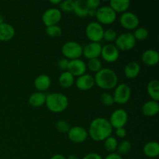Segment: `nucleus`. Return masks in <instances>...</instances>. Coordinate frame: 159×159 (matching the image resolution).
Instances as JSON below:
<instances>
[{
	"label": "nucleus",
	"mask_w": 159,
	"mask_h": 159,
	"mask_svg": "<svg viewBox=\"0 0 159 159\" xmlns=\"http://www.w3.org/2000/svg\"><path fill=\"white\" fill-rule=\"evenodd\" d=\"M113 127L109 120L103 117H97L93 120L89 127L88 134L95 141H103L111 136Z\"/></svg>",
	"instance_id": "nucleus-1"
},
{
	"label": "nucleus",
	"mask_w": 159,
	"mask_h": 159,
	"mask_svg": "<svg viewBox=\"0 0 159 159\" xmlns=\"http://www.w3.org/2000/svg\"><path fill=\"white\" fill-rule=\"evenodd\" d=\"M95 84L102 89H113L117 85L118 76L113 70L110 68H102L94 76Z\"/></svg>",
	"instance_id": "nucleus-2"
},
{
	"label": "nucleus",
	"mask_w": 159,
	"mask_h": 159,
	"mask_svg": "<svg viewBox=\"0 0 159 159\" xmlns=\"http://www.w3.org/2000/svg\"><path fill=\"white\" fill-rule=\"evenodd\" d=\"M45 104L48 110L52 113H62L68 108V99L63 93H50L46 96Z\"/></svg>",
	"instance_id": "nucleus-3"
},
{
	"label": "nucleus",
	"mask_w": 159,
	"mask_h": 159,
	"mask_svg": "<svg viewBox=\"0 0 159 159\" xmlns=\"http://www.w3.org/2000/svg\"><path fill=\"white\" fill-rule=\"evenodd\" d=\"M83 47L76 41H68L63 44L61 53L68 60L79 59L82 56Z\"/></svg>",
	"instance_id": "nucleus-4"
},
{
	"label": "nucleus",
	"mask_w": 159,
	"mask_h": 159,
	"mask_svg": "<svg viewBox=\"0 0 159 159\" xmlns=\"http://www.w3.org/2000/svg\"><path fill=\"white\" fill-rule=\"evenodd\" d=\"M104 28L98 22H90L85 28V34L90 42L99 43L103 39Z\"/></svg>",
	"instance_id": "nucleus-5"
},
{
	"label": "nucleus",
	"mask_w": 159,
	"mask_h": 159,
	"mask_svg": "<svg viewBox=\"0 0 159 159\" xmlns=\"http://www.w3.org/2000/svg\"><path fill=\"white\" fill-rule=\"evenodd\" d=\"M96 17L98 23L101 25H110L115 22L116 13L110 7V6H100L96 10Z\"/></svg>",
	"instance_id": "nucleus-6"
},
{
	"label": "nucleus",
	"mask_w": 159,
	"mask_h": 159,
	"mask_svg": "<svg viewBox=\"0 0 159 159\" xmlns=\"http://www.w3.org/2000/svg\"><path fill=\"white\" fill-rule=\"evenodd\" d=\"M113 100L116 103L123 105L126 104L131 97L130 87L126 83H121L115 87L114 93L113 95Z\"/></svg>",
	"instance_id": "nucleus-7"
},
{
	"label": "nucleus",
	"mask_w": 159,
	"mask_h": 159,
	"mask_svg": "<svg viewBox=\"0 0 159 159\" xmlns=\"http://www.w3.org/2000/svg\"><path fill=\"white\" fill-rule=\"evenodd\" d=\"M115 46L119 51H128L133 49L136 45V40L134 37L133 34L130 32L124 33L117 36L116 39Z\"/></svg>",
	"instance_id": "nucleus-8"
},
{
	"label": "nucleus",
	"mask_w": 159,
	"mask_h": 159,
	"mask_svg": "<svg viewBox=\"0 0 159 159\" xmlns=\"http://www.w3.org/2000/svg\"><path fill=\"white\" fill-rule=\"evenodd\" d=\"M119 23L124 29L133 30L138 27L140 24V20L136 14L127 11L121 14L119 19Z\"/></svg>",
	"instance_id": "nucleus-9"
},
{
	"label": "nucleus",
	"mask_w": 159,
	"mask_h": 159,
	"mask_svg": "<svg viewBox=\"0 0 159 159\" xmlns=\"http://www.w3.org/2000/svg\"><path fill=\"white\" fill-rule=\"evenodd\" d=\"M128 121V114L124 109H117L112 113L109 122L113 128L124 127Z\"/></svg>",
	"instance_id": "nucleus-10"
},
{
	"label": "nucleus",
	"mask_w": 159,
	"mask_h": 159,
	"mask_svg": "<svg viewBox=\"0 0 159 159\" xmlns=\"http://www.w3.org/2000/svg\"><path fill=\"white\" fill-rule=\"evenodd\" d=\"M62 13L57 8H50L47 9L42 16V21L46 27L57 25L61 21Z\"/></svg>",
	"instance_id": "nucleus-11"
},
{
	"label": "nucleus",
	"mask_w": 159,
	"mask_h": 159,
	"mask_svg": "<svg viewBox=\"0 0 159 159\" xmlns=\"http://www.w3.org/2000/svg\"><path fill=\"white\" fill-rule=\"evenodd\" d=\"M68 137L69 140L76 144H81L85 142L88 138V131L84 127L79 126H75L70 128L68 132Z\"/></svg>",
	"instance_id": "nucleus-12"
},
{
	"label": "nucleus",
	"mask_w": 159,
	"mask_h": 159,
	"mask_svg": "<svg viewBox=\"0 0 159 159\" xmlns=\"http://www.w3.org/2000/svg\"><path fill=\"white\" fill-rule=\"evenodd\" d=\"M100 56L105 61L108 63H113L119 58L120 51L115 46V44L108 43L104 45L102 48Z\"/></svg>",
	"instance_id": "nucleus-13"
},
{
	"label": "nucleus",
	"mask_w": 159,
	"mask_h": 159,
	"mask_svg": "<svg viewBox=\"0 0 159 159\" xmlns=\"http://www.w3.org/2000/svg\"><path fill=\"white\" fill-rule=\"evenodd\" d=\"M102 46L99 43H95V42H89L83 47L82 50V55L85 56V58L94 59L99 58L101 54Z\"/></svg>",
	"instance_id": "nucleus-14"
},
{
	"label": "nucleus",
	"mask_w": 159,
	"mask_h": 159,
	"mask_svg": "<svg viewBox=\"0 0 159 159\" xmlns=\"http://www.w3.org/2000/svg\"><path fill=\"white\" fill-rule=\"evenodd\" d=\"M86 70V64L82 59L79 58L69 61L68 71H69L74 77H79L85 74Z\"/></svg>",
	"instance_id": "nucleus-15"
},
{
	"label": "nucleus",
	"mask_w": 159,
	"mask_h": 159,
	"mask_svg": "<svg viewBox=\"0 0 159 159\" xmlns=\"http://www.w3.org/2000/svg\"><path fill=\"white\" fill-rule=\"evenodd\" d=\"M76 87L82 91H87L95 85L94 77L89 74H84L79 76L75 81Z\"/></svg>",
	"instance_id": "nucleus-16"
},
{
	"label": "nucleus",
	"mask_w": 159,
	"mask_h": 159,
	"mask_svg": "<svg viewBox=\"0 0 159 159\" xmlns=\"http://www.w3.org/2000/svg\"><path fill=\"white\" fill-rule=\"evenodd\" d=\"M141 61L148 66H155L159 61V54L153 49H148L141 55Z\"/></svg>",
	"instance_id": "nucleus-17"
},
{
	"label": "nucleus",
	"mask_w": 159,
	"mask_h": 159,
	"mask_svg": "<svg viewBox=\"0 0 159 159\" xmlns=\"http://www.w3.org/2000/svg\"><path fill=\"white\" fill-rule=\"evenodd\" d=\"M34 84L35 88L38 90V92L43 93V92L46 91L51 87V79L48 75L42 74L37 76L34 79Z\"/></svg>",
	"instance_id": "nucleus-18"
},
{
	"label": "nucleus",
	"mask_w": 159,
	"mask_h": 159,
	"mask_svg": "<svg viewBox=\"0 0 159 159\" xmlns=\"http://www.w3.org/2000/svg\"><path fill=\"white\" fill-rule=\"evenodd\" d=\"M15 34V29L11 24L5 22L0 24V41H9L12 40Z\"/></svg>",
	"instance_id": "nucleus-19"
},
{
	"label": "nucleus",
	"mask_w": 159,
	"mask_h": 159,
	"mask_svg": "<svg viewBox=\"0 0 159 159\" xmlns=\"http://www.w3.org/2000/svg\"><path fill=\"white\" fill-rule=\"evenodd\" d=\"M140 72H141V66H140L139 63L136 61L129 62L124 67V75L127 79H135L139 75Z\"/></svg>",
	"instance_id": "nucleus-20"
},
{
	"label": "nucleus",
	"mask_w": 159,
	"mask_h": 159,
	"mask_svg": "<svg viewBox=\"0 0 159 159\" xmlns=\"http://www.w3.org/2000/svg\"><path fill=\"white\" fill-rule=\"evenodd\" d=\"M142 113L146 116H154L157 115L159 112L158 102L154 100H149L144 102L142 106Z\"/></svg>",
	"instance_id": "nucleus-21"
},
{
	"label": "nucleus",
	"mask_w": 159,
	"mask_h": 159,
	"mask_svg": "<svg viewBox=\"0 0 159 159\" xmlns=\"http://www.w3.org/2000/svg\"><path fill=\"white\" fill-rule=\"evenodd\" d=\"M143 153L148 158H156L159 155V144L157 141H149L143 148Z\"/></svg>",
	"instance_id": "nucleus-22"
},
{
	"label": "nucleus",
	"mask_w": 159,
	"mask_h": 159,
	"mask_svg": "<svg viewBox=\"0 0 159 159\" xmlns=\"http://www.w3.org/2000/svg\"><path fill=\"white\" fill-rule=\"evenodd\" d=\"M46 95L41 92H36V93H32L30 96L28 102L29 104L32 107L34 108H38V107H42L45 104L46 102Z\"/></svg>",
	"instance_id": "nucleus-23"
},
{
	"label": "nucleus",
	"mask_w": 159,
	"mask_h": 159,
	"mask_svg": "<svg viewBox=\"0 0 159 159\" xmlns=\"http://www.w3.org/2000/svg\"><path fill=\"white\" fill-rule=\"evenodd\" d=\"M130 6V2L128 0H112L110 2V7L116 13H124L127 12Z\"/></svg>",
	"instance_id": "nucleus-24"
},
{
	"label": "nucleus",
	"mask_w": 159,
	"mask_h": 159,
	"mask_svg": "<svg viewBox=\"0 0 159 159\" xmlns=\"http://www.w3.org/2000/svg\"><path fill=\"white\" fill-rule=\"evenodd\" d=\"M89 9L87 6L86 1H85V0H76V1H75L73 12H75L76 16H78L79 17L87 16L89 14Z\"/></svg>",
	"instance_id": "nucleus-25"
},
{
	"label": "nucleus",
	"mask_w": 159,
	"mask_h": 159,
	"mask_svg": "<svg viewBox=\"0 0 159 159\" xmlns=\"http://www.w3.org/2000/svg\"><path fill=\"white\" fill-rule=\"evenodd\" d=\"M147 91L152 100H159V82L158 79L150 81L147 85Z\"/></svg>",
	"instance_id": "nucleus-26"
},
{
	"label": "nucleus",
	"mask_w": 159,
	"mask_h": 159,
	"mask_svg": "<svg viewBox=\"0 0 159 159\" xmlns=\"http://www.w3.org/2000/svg\"><path fill=\"white\" fill-rule=\"evenodd\" d=\"M75 77L68 71H63L60 75L58 79L59 85L65 89H68L72 86L75 83Z\"/></svg>",
	"instance_id": "nucleus-27"
},
{
	"label": "nucleus",
	"mask_w": 159,
	"mask_h": 159,
	"mask_svg": "<svg viewBox=\"0 0 159 159\" xmlns=\"http://www.w3.org/2000/svg\"><path fill=\"white\" fill-rule=\"evenodd\" d=\"M118 142L117 140L114 137H109L104 141V148L106 151L110 153H114L115 151L117 149Z\"/></svg>",
	"instance_id": "nucleus-28"
},
{
	"label": "nucleus",
	"mask_w": 159,
	"mask_h": 159,
	"mask_svg": "<svg viewBox=\"0 0 159 159\" xmlns=\"http://www.w3.org/2000/svg\"><path fill=\"white\" fill-rule=\"evenodd\" d=\"M86 67L92 72L97 73L102 68V63L99 58L90 59L89 60Z\"/></svg>",
	"instance_id": "nucleus-29"
},
{
	"label": "nucleus",
	"mask_w": 159,
	"mask_h": 159,
	"mask_svg": "<svg viewBox=\"0 0 159 159\" xmlns=\"http://www.w3.org/2000/svg\"><path fill=\"white\" fill-rule=\"evenodd\" d=\"M133 35L134 37L135 40L142 41V40H146L148 37L149 31L147 28L141 26V27H138L134 30Z\"/></svg>",
	"instance_id": "nucleus-30"
},
{
	"label": "nucleus",
	"mask_w": 159,
	"mask_h": 159,
	"mask_svg": "<svg viewBox=\"0 0 159 159\" xmlns=\"http://www.w3.org/2000/svg\"><path fill=\"white\" fill-rule=\"evenodd\" d=\"M46 34L47 35L49 36L51 38H56V37H60L62 34V30L57 25H54V26H50L46 27Z\"/></svg>",
	"instance_id": "nucleus-31"
},
{
	"label": "nucleus",
	"mask_w": 159,
	"mask_h": 159,
	"mask_svg": "<svg viewBox=\"0 0 159 159\" xmlns=\"http://www.w3.org/2000/svg\"><path fill=\"white\" fill-rule=\"evenodd\" d=\"M117 152L120 155H127V154H128L129 152H130V151L131 150V144H130V142L129 141H126V140H124V141H121L120 143L119 144H118L117 146Z\"/></svg>",
	"instance_id": "nucleus-32"
},
{
	"label": "nucleus",
	"mask_w": 159,
	"mask_h": 159,
	"mask_svg": "<svg viewBox=\"0 0 159 159\" xmlns=\"http://www.w3.org/2000/svg\"><path fill=\"white\" fill-rule=\"evenodd\" d=\"M74 5L75 1L72 0H64V1L61 2L59 4V7H60L61 12H67V13H70V12H73L74 10Z\"/></svg>",
	"instance_id": "nucleus-33"
},
{
	"label": "nucleus",
	"mask_w": 159,
	"mask_h": 159,
	"mask_svg": "<svg viewBox=\"0 0 159 159\" xmlns=\"http://www.w3.org/2000/svg\"><path fill=\"white\" fill-rule=\"evenodd\" d=\"M100 101L102 104H103L106 107H110V106H113L115 103L113 96L108 93H104L101 95Z\"/></svg>",
	"instance_id": "nucleus-34"
},
{
	"label": "nucleus",
	"mask_w": 159,
	"mask_h": 159,
	"mask_svg": "<svg viewBox=\"0 0 159 159\" xmlns=\"http://www.w3.org/2000/svg\"><path fill=\"white\" fill-rule=\"evenodd\" d=\"M117 37V34L116 31L113 29H107L104 30L103 39L107 42L115 41Z\"/></svg>",
	"instance_id": "nucleus-35"
},
{
	"label": "nucleus",
	"mask_w": 159,
	"mask_h": 159,
	"mask_svg": "<svg viewBox=\"0 0 159 159\" xmlns=\"http://www.w3.org/2000/svg\"><path fill=\"white\" fill-rule=\"evenodd\" d=\"M56 128L61 133L68 134V130H70L71 127H70V124H68L67 121L65 120H58L56 123Z\"/></svg>",
	"instance_id": "nucleus-36"
},
{
	"label": "nucleus",
	"mask_w": 159,
	"mask_h": 159,
	"mask_svg": "<svg viewBox=\"0 0 159 159\" xmlns=\"http://www.w3.org/2000/svg\"><path fill=\"white\" fill-rule=\"evenodd\" d=\"M86 3L89 9L93 10H97L101 5V2L99 0H87Z\"/></svg>",
	"instance_id": "nucleus-37"
},
{
	"label": "nucleus",
	"mask_w": 159,
	"mask_h": 159,
	"mask_svg": "<svg viewBox=\"0 0 159 159\" xmlns=\"http://www.w3.org/2000/svg\"><path fill=\"white\" fill-rule=\"evenodd\" d=\"M68 64H69V60L66 58H61L60 60H58L57 61V66L62 71H68Z\"/></svg>",
	"instance_id": "nucleus-38"
},
{
	"label": "nucleus",
	"mask_w": 159,
	"mask_h": 159,
	"mask_svg": "<svg viewBox=\"0 0 159 159\" xmlns=\"http://www.w3.org/2000/svg\"><path fill=\"white\" fill-rule=\"evenodd\" d=\"M116 135L119 138H124L127 136V130L124 127H120L116 129Z\"/></svg>",
	"instance_id": "nucleus-39"
},
{
	"label": "nucleus",
	"mask_w": 159,
	"mask_h": 159,
	"mask_svg": "<svg viewBox=\"0 0 159 159\" xmlns=\"http://www.w3.org/2000/svg\"><path fill=\"white\" fill-rule=\"evenodd\" d=\"M82 159H103L102 158L100 155L97 153H89V154H87L85 157H84Z\"/></svg>",
	"instance_id": "nucleus-40"
},
{
	"label": "nucleus",
	"mask_w": 159,
	"mask_h": 159,
	"mask_svg": "<svg viewBox=\"0 0 159 159\" xmlns=\"http://www.w3.org/2000/svg\"><path fill=\"white\" fill-rule=\"evenodd\" d=\"M104 159H123L122 156L117 153H110Z\"/></svg>",
	"instance_id": "nucleus-41"
},
{
	"label": "nucleus",
	"mask_w": 159,
	"mask_h": 159,
	"mask_svg": "<svg viewBox=\"0 0 159 159\" xmlns=\"http://www.w3.org/2000/svg\"><path fill=\"white\" fill-rule=\"evenodd\" d=\"M50 159H66V158L64 155H60V154H57V155H53Z\"/></svg>",
	"instance_id": "nucleus-42"
},
{
	"label": "nucleus",
	"mask_w": 159,
	"mask_h": 159,
	"mask_svg": "<svg viewBox=\"0 0 159 159\" xmlns=\"http://www.w3.org/2000/svg\"><path fill=\"white\" fill-rule=\"evenodd\" d=\"M96 10H93V9H89V11L88 16H96Z\"/></svg>",
	"instance_id": "nucleus-43"
},
{
	"label": "nucleus",
	"mask_w": 159,
	"mask_h": 159,
	"mask_svg": "<svg viewBox=\"0 0 159 159\" xmlns=\"http://www.w3.org/2000/svg\"><path fill=\"white\" fill-rule=\"evenodd\" d=\"M61 0H54V1L51 0V1H50V2L53 5H59L61 3Z\"/></svg>",
	"instance_id": "nucleus-44"
},
{
	"label": "nucleus",
	"mask_w": 159,
	"mask_h": 159,
	"mask_svg": "<svg viewBox=\"0 0 159 159\" xmlns=\"http://www.w3.org/2000/svg\"><path fill=\"white\" fill-rule=\"evenodd\" d=\"M66 159H79L76 155H69V156L68 157V158H66Z\"/></svg>",
	"instance_id": "nucleus-45"
},
{
	"label": "nucleus",
	"mask_w": 159,
	"mask_h": 159,
	"mask_svg": "<svg viewBox=\"0 0 159 159\" xmlns=\"http://www.w3.org/2000/svg\"><path fill=\"white\" fill-rule=\"evenodd\" d=\"M4 23V18H3L2 16L0 14V24H2V23Z\"/></svg>",
	"instance_id": "nucleus-46"
}]
</instances>
